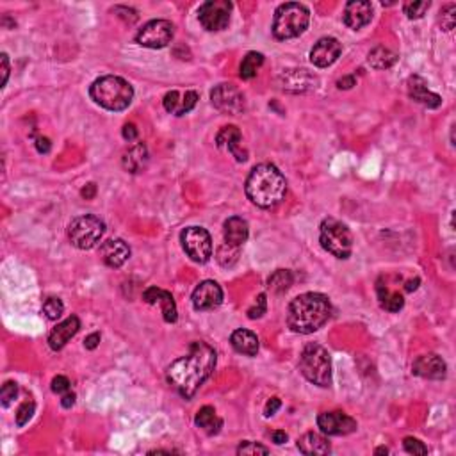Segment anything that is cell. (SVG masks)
<instances>
[{"label":"cell","mask_w":456,"mask_h":456,"mask_svg":"<svg viewBox=\"0 0 456 456\" xmlns=\"http://www.w3.org/2000/svg\"><path fill=\"white\" fill-rule=\"evenodd\" d=\"M216 360L218 355L214 347L204 340H197L189 346L187 355L170 364L166 378L184 400H191L198 388L205 383V380L214 373Z\"/></svg>","instance_id":"cell-1"},{"label":"cell","mask_w":456,"mask_h":456,"mask_svg":"<svg viewBox=\"0 0 456 456\" xmlns=\"http://www.w3.org/2000/svg\"><path fill=\"white\" fill-rule=\"evenodd\" d=\"M332 317V303L321 292L296 296L287 310V326L295 333L309 335L317 332Z\"/></svg>","instance_id":"cell-2"},{"label":"cell","mask_w":456,"mask_h":456,"mask_svg":"<svg viewBox=\"0 0 456 456\" xmlns=\"http://www.w3.org/2000/svg\"><path fill=\"white\" fill-rule=\"evenodd\" d=\"M245 191L253 205L260 209H273L285 197L287 182L275 164L264 162L253 168L248 175Z\"/></svg>","instance_id":"cell-3"},{"label":"cell","mask_w":456,"mask_h":456,"mask_svg":"<svg viewBox=\"0 0 456 456\" xmlns=\"http://www.w3.org/2000/svg\"><path fill=\"white\" fill-rule=\"evenodd\" d=\"M90 94L94 104L107 111H125L134 99L133 86L116 75H106L94 80L90 87Z\"/></svg>","instance_id":"cell-4"},{"label":"cell","mask_w":456,"mask_h":456,"mask_svg":"<svg viewBox=\"0 0 456 456\" xmlns=\"http://www.w3.org/2000/svg\"><path fill=\"white\" fill-rule=\"evenodd\" d=\"M310 23V11L300 2H285L278 6L273 18V36L280 42L302 36Z\"/></svg>","instance_id":"cell-5"},{"label":"cell","mask_w":456,"mask_h":456,"mask_svg":"<svg viewBox=\"0 0 456 456\" xmlns=\"http://www.w3.org/2000/svg\"><path fill=\"white\" fill-rule=\"evenodd\" d=\"M300 371L310 383L319 387L332 385V358L321 344L310 343L303 347L300 357Z\"/></svg>","instance_id":"cell-6"},{"label":"cell","mask_w":456,"mask_h":456,"mask_svg":"<svg viewBox=\"0 0 456 456\" xmlns=\"http://www.w3.org/2000/svg\"><path fill=\"white\" fill-rule=\"evenodd\" d=\"M321 246L337 259H350L353 252V235L343 221L328 218L319 226Z\"/></svg>","instance_id":"cell-7"},{"label":"cell","mask_w":456,"mask_h":456,"mask_svg":"<svg viewBox=\"0 0 456 456\" xmlns=\"http://www.w3.org/2000/svg\"><path fill=\"white\" fill-rule=\"evenodd\" d=\"M106 232V223L94 214H84L72 219L68 226V239L79 249H91L99 245Z\"/></svg>","instance_id":"cell-8"},{"label":"cell","mask_w":456,"mask_h":456,"mask_svg":"<svg viewBox=\"0 0 456 456\" xmlns=\"http://www.w3.org/2000/svg\"><path fill=\"white\" fill-rule=\"evenodd\" d=\"M182 248L185 255L198 264H205L212 257V239L202 226H187L180 234Z\"/></svg>","instance_id":"cell-9"},{"label":"cell","mask_w":456,"mask_h":456,"mask_svg":"<svg viewBox=\"0 0 456 456\" xmlns=\"http://www.w3.org/2000/svg\"><path fill=\"white\" fill-rule=\"evenodd\" d=\"M232 4L228 0H207L198 9V20L209 32L225 30L230 23Z\"/></svg>","instance_id":"cell-10"},{"label":"cell","mask_w":456,"mask_h":456,"mask_svg":"<svg viewBox=\"0 0 456 456\" xmlns=\"http://www.w3.org/2000/svg\"><path fill=\"white\" fill-rule=\"evenodd\" d=\"M175 36V25L168 20H152L136 35V42L147 49H164Z\"/></svg>","instance_id":"cell-11"},{"label":"cell","mask_w":456,"mask_h":456,"mask_svg":"<svg viewBox=\"0 0 456 456\" xmlns=\"http://www.w3.org/2000/svg\"><path fill=\"white\" fill-rule=\"evenodd\" d=\"M212 106L226 114H241L246 109V100L242 91L234 84H219L211 91Z\"/></svg>","instance_id":"cell-12"},{"label":"cell","mask_w":456,"mask_h":456,"mask_svg":"<svg viewBox=\"0 0 456 456\" xmlns=\"http://www.w3.org/2000/svg\"><path fill=\"white\" fill-rule=\"evenodd\" d=\"M317 426L324 435L340 437V435H350L357 431L358 424L353 417L344 412H323L317 417Z\"/></svg>","instance_id":"cell-13"},{"label":"cell","mask_w":456,"mask_h":456,"mask_svg":"<svg viewBox=\"0 0 456 456\" xmlns=\"http://www.w3.org/2000/svg\"><path fill=\"white\" fill-rule=\"evenodd\" d=\"M192 307L198 312H207V310L218 309L223 303V290L218 282L214 280H205L192 292Z\"/></svg>","instance_id":"cell-14"},{"label":"cell","mask_w":456,"mask_h":456,"mask_svg":"<svg viewBox=\"0 0 456 456\" xmlns=\"http://www.w3.org/2000/svg\"><path fill=\"white\" fill-rule=\"evenodd\" d=\"M280 87L289 93H305V91L316 87L317 79L303 68H292V70H283L278 75Z\"/></svg>","instance_id":"cell-15"},{"label":"cell","mask_w":456,"mask_h":456,"mask_svg":"<svg viewBox=\"0 0 456 456\" xmlns=\"http://www.w3.org/2000/svg\"><path fill=\"white\" fill-rule=\"evenodd\" d=\"M412 373L415 376L426 378V380H444L448 374V367L445 362L442 360V357L435 353L421 355L415 358L414 366H412Z\"/></svg>","instance_id":"cell-16"},{"label":"cell","mask_w":456,"mask_h":456,"mask_svg":"<svg viewBox=\"0 0 456 456\" xmlns=\"http://www.w3.org/2000/svg\"><path fill=\"white\" fill-rule=\"evenodd\" d=\"M340 52H343V47H340L339 39L321 38L310 50V61L317 68H326L339 59Z\"/></svg>","instance_id":"cell-17"},{"label":"cell","mask_w":456,"mask_h":456,"mask_svg":"<svg viewBox=\"0 0 456 456\" xmlns=\"http://www.w3.org/2000/svg\"><path fill=\"white\" fill-rule=\"evenodd\" d=\"M143 300L148 303V305H159L162 310V317L166 323H175L178 319L177 312V303H175L171 292L164 289H159V287H148L143 292Z\"/></svg>","instance_id":"cell-18"},{"label":"cell","mask_w":456,"mask_h":456,"mask_svg":"<svg viewBox=\"0 0 456 456\" xmlns=\"http://www.w3.org/2000/svg\"><path fill=\"white\" fill-rule=\"evenodd\" d=\"M371 20H373V4L371 2H367V0L347 2L346 9H344V23L350 29H362V27L369 25Z\"/></svg>","instance_id":"cell-19"},{"label":"cell","mask_w":456,"mask_h":456,"mask_svg":"<svg viewBox=\"0 0 456 456\" xmlns=\"http://www.w3.org/2000/svg\"><path fill=\"white\" fill-rule=\"evenodd\" d=\"M198 102V93L197 91H185V93H180V91L173 90L170 93L164 94V109L168 113L175 114V116H184V114L191 113L195 109Z\"/></svg>","instance_id":"cell-20"},{"label":"cell","mask_w":456,"mask_h":456,"mask_svg":"<svg viewBox=\"0 0 456 456\" xmlns=\"http://www.w3.org/2000/svg\"><path fill=\"white\" fill-rule=\"evenodd\" d=\"M407 90L408 97H410L414 102L421 104V106L428 107V109H437V107H440L442 99L437 93H431V91L428 90L426 80L422 79V77L412 75L407 82Z\"/></svg>","instance_id":"cell-21"},{"label":"cell","mask_w":456,"mask_h":456,"mask_svg":"<svg viewBox=\"0 0 456 456\" xmlns=\"http://www.w3.org/2000/svg\"><path fill=\"white\" fill-rule=\"evenodd\" d=\"M241 141L242 134L235 125H226V127H223L221 130H219L218 136H216V144H218L219 148H225V150L230 152V154L238 159V162H245L246 159H248L246 150L241 148Z\"/></svg>","instance_id":"cell-22"},{"label":"cell","mask_w":456,"mask_h":456,"mask_svg":"<svg viewBox=\"0 0 456 456\" xmlns=\"http://www.w3.org/2000/svg\"><path fill=\"white\" fill-rule=\"evenodd\" d=\"M100 257L106 266L118 269L130 259V248L123 239H109L100 246Z\"/></svg>","instance_id":"cell-23"},{"label":"cell","mask_w":456,"mask_h":456,"mask_svg":"<svg viewBox=\"0 0 456 456\" xmlns=\"http://www.w3.org/2000/svg\"><path fill=\"white\" fill-rule=\"evenodd\" d=\"M80 330V321L77 316H70L68 319H64L63 323H59L56 328L50 332L49 335V346L54 351H61L73 337L77 335V332Z\"/></svg>","instance_id":"cell-24"},{"label":"cell","mask_w":456,"mask_h":456,"mask_svg":"<svg viewBox=\"0 0 456 456\" xmlns=\"http://www.w3.org/2000/svg\"><path fill=\"white\" fill-rule=\"evenodd\" d=\"M223 234H225L226 245L235 246V248H241V246L248 241V235H249L248 223H246L242 218H239V216L228 218L225 221Z\"/></svg>","instance_id":"cell-25"},{"label":"cell","mask_w":456,"mask_h":456,"mask_svg":"<svg viewBox=\"0 0 456 456\" xmlns=\"http://www.w3.org/2000/svg\"><path fill=\"white\" fill-rule=\"evenodd\" d=\"M230 344L238 353L246 355V357H255L259 353V337L249 330H235L230 335Z\"/></svg>","instance_id":"cell-26"},{"label":"cell","mask_w":456,"mask_h":456,"mask_svg":"<svg viewBox=\"0 0 456 456\" xmlns=\"http://www.w3.org/2000/svg\"><path fill=\"white\" fill-rule=\"evenodd\" d=\"M298 449L303 452V455L309 456H323L330 455L332 448H330V442L319 433H314V431H309V433L303 435L298 440Z\"/></svg>","instance_id":"cell-27"},{"label":"cell","mask_w":456,"mask_h":456,"mask_svg":"<svg viewBox=\"0 0 456 456\" xmlns=\"http://www.w3.org/2000/svg\"><path fill=\"white\" fill-rule=\"evenodd\" d=\"M123 168L128 173H140L148 162V150L143 143L134 144L133 148H128L123 155Z\"/></svg>","instance_id":"cell-28"},{"label":"cell","mask_w":456,"mask_h":456,"mask_svg":"<svg viewBox=\"0 0 456 456\" xmlns=\"http://www.w3.org/2000/svg\"><path fill=\"white\" fill-rule=\"evenodd\" d=\"M195 424L205 431L207 435H218L223 426V421L218 417L212 407H202L195 415Z\"/></svg>","instance_id":"cell-29"},{"label":"cell","mask_w":456,"mask_h":456,"mask_svg":"<svg viewBox=\"0 0 456 456\" xmlns=\"http://www.w3.org/2000/svg\"><path fill=\"white\" fill-rule=\"evenodd\" d=\"M378 300H380L381 309L387 310V312H400L405 307V298L396 292V290H390L387 285H383L381 282H378L376 285Z\"/></svg>","instance_id":"cell-30"},{"label":"cell","mask_w":456,"mask_h":456,"mask_svg":"<svg viewBox=\"0 0 456 456\" xmlns=\"http://www.w3.org/2000/svg\"><path fill=\"white\" fill-rule=\"evenodd\" d=\"M398 61V56L393 50L385 49V47H376L369 52L367 56V63L371 64V68L374 70H387L390 68L394 63Z\"/></svg>","instance_id":"cell-31"},{"label":"cell","mask_w":456,"mask_h":456,"mask_svg":"<svg viewBox=\"0 0 456 456\" xmlns=\"http://www.w3.org/2000/svg\"><path fill=\"white\" fill-rule=\"evenodd\" d=\"M262 64H264V56H262V54L248 52L241 63V72H239V75H241V79L245 80L253 79V77H257V73H259Z\"/></svg>","instance_id":"cell-32"},{"label":"cell","mask_w":456,"mask_h":456,"mask_svg":"<svg viewBox=\"0 0 456 456\" xmlns=\"http://www.w3.org/2000/svg\"><path fill=\"white\" fill-rule=\"evenodd\" d=\"M292 280L295 278H292V273H290L289 269H278V271H275L269 276L268 289L271 290V292L280 295V292H285V290L292 285Z\"/></svg>","instance_id":"cell-33"},{"label":"cell","mask_w":456,"mask_h":456,"mask_svg":"<svg viewBox=\"0 0 456 456\" xmlns=\"http://www.w3.org/2000/svg\"><path fill=\"white\" fill-rule=\"evenodd\" d=\"M430 8H431L430 0H422V2H405L403 11L410 20H419L426 15V11Z\"/></svg>","instance_id":"cell-34"},{"label":"cell","mask_w":456,"mask_h":456,"mask_svg":"<svg viewBox=\"0 0 456 456\" xmlns=\"http://www.w3.org/2000/svg\"><path fill=\"white\" fill-rule=\"evenodd\" d=\"M64 312V305L59 298H47L43 303V314L49 317L50 321H57Z\"/></svg>","instance_id":"cell-35"},{"label":"cell","mask_w":456,"mask_h":456,"mask_svg":"<svg viewBox=\"0 0 456 456\" xmlns=\"http://www.w3.org/2000/svg\"><path fill=\"white\" fill-rule=\"evenodd\" d=\"M440 22H442V30H445V32H449V30L455 29V23H456V6L455 4H448L442 8Z\"/></svg>","instance_id":"cell-36"},{"label":"cell","mask_w":456,"mask_h":456,"mask_svg":"<svg viewBox=\"0 0 456 456\" xmlns=\"http://www.w3.org/2000/svg\"><path fill=\"white\" fill-rule=\"evenodd\" d=\"M18 396V387H16L15 381H6L2 385V390H0V401H2V407H9L13 401Z\"/></svg>","instance_id":"cell-37"},{"label":"cell","mask_w":456,"mask_h":456,"mask_svg":"<svg viewBox=\"0 0 456 456\" xmlns=\"http://www.w3.org/2000/svg\"><path fill=\"white\" fill-rule=\"evenodd\" d=\"M35 410L36 405L32 403V401H25V403L18 408V412H16V426H25L27 422L30 421V417H32V414H35Z\"/></svg>","instance_id":"cell-38"},{"label":"cell","mask_w":456,"mask_h":456,"mask_svg":"<svg viewBox=\"0 0 456 456\" xmlns=\"http://www.w3.org/2000/svg\"><path fill=\"white\" fill-rule=\"evenodd\" d=\"M238 455H269V449L264 445L257 444V442L245 440L238 448Z\"/></svg>","instance_id":"cell-39"},{"label":"cell","mask_w":456,"mask_h":456,"mask_svg":"<svg viewBox=\"0 0 456 456\" xmlns=\"http://www.w3.org/2000/svg\"><path fill=\"white\" fill-rule=\"evenodd\" d=\"M268 310V300H266V295H259L257 296V302L253 303V307L248 309V317L249 319H259L262 317Z\"/></svg>","instance_id":"cell-40"},{"label":"cell","mask_w":456,"mask_h":456,"mask_svg":"<svg viewBox=\"0 0 456 456\" xmlns=\"http://www.w3.org/2000/svg\"><path fill=\"white\" fill-rule=\"evenodd\" d=\"M403 448H405V451L410 452V455H428V448L422 444L419 438L407 437L403 440Z\"/></svg>","instance_id":"cell-41"},{"label":"cell","mask_w":456,"mask_h":456,"mask_svg":"<svg viewBox=\"0 0 456 456\" xmlns=\"http://www.w3.org/2000/svg\"><path fill=\"white\" fill-rule=\"evenodd\" d=\"M52 393L54 394H66L70 393V380L66 376H56L52 380Z\"/></svg>","instance_id":"cell-42"},{"label":"cell","mask_w":456,"mask_h":456,"mask_svg":"<svg viewBox=\"0 0 456 456\" xmlns=\"http://www.w3.org/2000/svg\"><path fill=\"white\" fill-rule=\"evenodd\" d=\"M282 407V401L278 400V398H271V400L266 403L264 407V415L266 417H271V415H275L276 412H278V408Z\"/></svg>","instance_id":"cell-43"},{"label":"cell","mask_w":456,"mask_h":456,"mask_svg":"<svg viewBox=\"0 0 456 456\" xmlns=\"http://www.w3.org/2000/svg\"><path fill=\"white\" fill-rule=\"evenodd\" d=\"M0 63H2V87L8 84V79H9V57L8 54H2L0 56Z\"/></svg>","instance_id":"cell-44"},{"label":"cell","mask_w":456,"mask_h":456,"mask_svg":"<svg viewBox=\"0 0 456 456\" xmlns=\"http://www.w3.org/2000/svg\"><path fill=\"white\" fill-rule=\"evenodd\" d=\"M123 140H127V141H134L137 137V128H136V125L134 123H127L123 127Z\"/></svg>","instance_id":"cell-45"},{"label":"cell","mask_w":456,"mask_h":456,"mask_svg":"<svg viewBox=\"0 0 456 456\" xmlns=\"http://www.w3.org/2000/svg\"><path fill=\"white\" fill-rule=\"evenodd\" d=\"M353 86H357V79H355V75H347L337 80V87H339V90H351Z\"/></svg>","instance_id":"cell-46"},{"label":"cell","mask_w":456,"mask_h":456,"mask_svg":"<svg viewBox=\"0 0 456 456\" xmlns=\"http://www.w3.org/2000/svg\"><path fill=\"white\" fill-rule=\"evenodd\" d=\"M100 343V333H91V335L86 337V340H84V346H86V350H94V347L99 346Z\"/></svg>","instance_id":"cell-47"},{"label":"cell","mask_w":456,"mask_h":456,"mask_svg":"<svg viewBox=\"0 0 456 456\" xmlns=\"http://www.w3.org/2000/svg\"><path fill=\"white\" fill-rule=\"evenodd\" d=\"M50 147H52V144H50L49 137H38V140H36V148H38L39 154H49Z\"/></svg>","instance_id":"cell-48"},{"label":"cell","mask_w":456,"mask_h":456,"mask_svg":"<svg viewBox=\"0 0 456 456\" xmlns=\"http://www.w3.org/2000/svg\"><path fill=\"white\" fill-rule=\"evenodd\" d=\"M80 195H82V198H86V200H93L94 195H97V185L91 182V184H87L86 187H82Z\"/></svg>","instance_id":"cell-49"},{"label":"cell","mask_w":456,"mask_h":456,"mask_svg":"<svg viewBox=\"0 0 456 456\" xmlns=\"http://www.w3.org/2000/svg\"><path fill=\"white\" fill-rule=\"evenodd\" d=\"M271 438H273V442H275L276 445H282V444H285L287 442V433L285 431H282V430H276V431H273L271 433Z\"/></svg>","instance_id":"cell-50"},{"label":"cell","mask_w":456,"mask_h":456,"mask_svg":"<svg viewBox=\"0 0 456 456\" xmlns=\"http://www.w3.org/2000/svg\"><path fill=\"white\" fill-rule=\"evenodd\" d=\"M61 405H63L64 408H72L73 405H75V394H73V393L64 394L63 400H61Z\"/></svg>","instance_id":"cell-51"},{"label":"cell","mask_w":456,"mask_h":456,"mask_svg":"<svg viewBox=\"0 0 456 456\" xmlns=\"http://www.w3.org/2000/svg\"><path fill=\"white\" fill-rule=\"evenodd\" d=\"M419 282H421V280H419V278L410 280V282H407V285H405V290H407V292H412V290L417 289V287H419Z\"/></svg>","instance_id":"cell-52"},{"label":"cell","mask_w":456,"mask_h":456,"mask_svg":"<svg viewBox=\"0 0 456 456\" xmlns=\"http://www.w3.org/2000/svg\"><path fill=\"white\" fill-rule=\"evenodd\" d=\"M374 452H376V455H387L388 449H387V448H378L376 451H374Z\"/></svg>","instance_id":"cell-53"}]
</instances>
